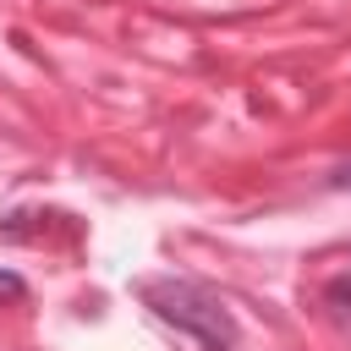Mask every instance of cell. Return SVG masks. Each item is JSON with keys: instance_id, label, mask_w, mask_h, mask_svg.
<instances>
[{"instance_id": "cell-1", "label": "cell", "mask_w": 351, "mask_h": 351, "mask_svg": "<svg viewBox=\"0 0 351 351\" xmlns=\"http://www.w3.org/2000/svg\"><path fill=\"white\" fill-rule=\"evenodd\" d=\"M137 296H143V307H148L159 324L181 329L192 346H208V351H236V346H241V329H236L230 307H225L208 285H197V280L148 274V280H137Z\"/></svg>"}, {"instance_id": "cell-3", "label": "cell", "mask_w": 351, "mask_h": 351, "mask_svg": "<svg viewBox=\"0 0 351 351\" xmlns=\"http://www.w3.org/2000/svg\"><path fill=\"white\" fill-rule=\"evenodd\" d=\"M27 296V280L16 269H0V302H22Z\"/></svg>"}, {"instance_id": "cell-2", "label": "cell", "mask_w": 351, "mask_h": 351, "mask_svg": "<svg viewBox=\"0 0 351 351\" xmlns=\"http://www.w3.org/2000/svg\"><path fill=\"white\" fill-rule=\"evenodd\" d=\"M324 302H329V318H335L340 329H351V274H335V280L324 285Z\"/></svg>"}, {"instance_id": "cell-4", "label": "cell", "mask_w": 351, "mask_h": 351, "mask_svg": "<svg viewBox=\"0 0 351 351\" xmlns=\"http://www.w3.org/2000/svg\"><path fill=\"white\" fill-rule=\"evenodd\" d=\"M329 192H351V159L329 170Z\"/></svg>"}, {"instance_id": "cell-5", "label": "cell", "mask_w": 351, "mask_h": 351, "mask_svg": "<svg viewBox=\"0 0 351 351\" xmlns=\"http://www.w3.org/2000/svg\"><path fill=\"white\" fill-rule=\"evenodd\" d=\"M192 351H208V346H192Z\"/></svg>"}]
</instances>
